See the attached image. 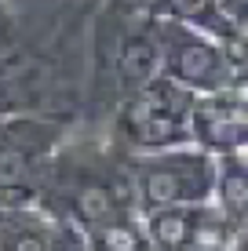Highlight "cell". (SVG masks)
Wrapping results in <instances>:
<instances>
[{
  "mask_svg": "<svg viewBox=\"0 0 248 251\" xmlns=\"http://www.w3.org/2000/svg\"><path fill=\"white\" fill-rule=\"evenodd\" d=\"M128 182H132V201L139 215L161 211V207L208 204L212 182H216V160L193 146L139 153V157H128Z\"/></svg>",
  "mask_w": 248,
  "mask_h": 251,
  "instance_id": "obj_6",
  "label": "cell"
},
{
  "mask_svg": "<svg viewBox=\"0 0 248 251\" xmlns=\"http://www.w3.org/2000/svg\"><path fill=\"white\" fill-rule=\"evenodd\" d=\"M113 4L142 15V19H153V22L193 25V29L208 33V37L223 40V44L248 37V25L230 19L223 7H219V0H113Z\"/></svg>",
  "mask_w": 248,
  "mask_h": 251,
  "instance_id": "obj_8",
  "label": "cell"
},
{
  "mask_svg": "<svg viewBox=\"0 0 248 251\" xmlns=\"http://www.w3.org/2000/svg\"><path fill=\"white\" fill-rule=\"evenodd\" d=\"M234 251H245V240H241V244H237V248H234Z\"/></svg>",
  "mask_w": 248,
  "mask_h": 251,
  "instance_id": "obj_14",
  "label": "cell"
},
{
  "mask_svg": "<svg viewBox=\"0 0 248 251\" xmlns=\"http://www.w3.org/2000/svg\"><path fill=\"white\" fill-rule=\"evenodd\" d=\"M0 251H51V219L40 207H0Z\"/></svg>",
  "mask_w": 248,
  "mask_h": 251,
  "instance_id": "obj_11",
  "label": "cell"
},
{
  "mask_svg": "<svg viewBox=\"0 0 248 251\" xmlns=\"http://www.w3.org/2000/svg\"><path fill=\"white\" fill-rule=\"evenodd\" d=\"M197 95L157 73L110 113V142L128 157L190 146V109Z\"/></svg>",
  "mask_w": 248,
  "mask_h": 251,
  "instance_id": "obj_2",
  "label": "cell"
},
{
  "mask_svg": "<svg viewBox=\"0 0 248 251\" xmlns=\"http://www.w3.org/2000/svg\"><path fill=\"white\" fill-rule=\"evenodd\" d=\"M157 62L168 80L183 84L193 95H219L226 88H245V40H223L179 22H153Z\"/></svg>",
  "mask_w": 248,
  "mask_h": 251,
  "instance_id": "obj_4",
  "label": "cell"
},
{
  "mask_svg": "<svg viewBox=\"0 0 248 251\" xmlns=\"http://www.w3.org/2000/svg\"><path fill=\"white\" fill-rule=\"evenodd\" d=\"M91 66L113 88V106L161 73L153 19L128 11L113 0H99L91 19Z\"/></svg>",
  "mask_w": 248,
  "mask_h": 251,
  "instance_id": "obj_3",
  "label": "cell"
},
{
  "mask_svg": "<svg viewBox=\"0 0 248 251\" xmlns=\"http://www.w3.org/2000/svg\"><path fill=\"white\" fill-rule=\"evenodd\" d=\"M84 244H88V251H150L139 211L113 215V219L84 229Z\"/></svg>",
  "mask_w": 248,
  "mask_h": 251,
  "instance_id": "obj_12",
  "label": "cell"
},
{
  "mask_svg": "<svg viewBox=\"0 0 248 251\" xmlns=\"http://www.w3.org/2000/svg\"><path fill=\"white\" fill-rule=\"evenodd\" d=\"M190 146L208 153L212 160L230 157V153H248V84L193 99Z\"/></svg>",
  "mask_w": 248,
  "mask_h": 251,
  "instance_id": "obj_7",
  "label": "cell"
},
{
  "mask_svg": "<svg viewBox=\"0 0 248 251\" xmlns=\"http://www.w3.org/2000/svg\"><path fill=\"white\" fill-rule=\"evenodd\" d=\"M201 211H204V204H193V207H161V211L139 215L150 251H190Z\"/></svg>",
  "mask_w": 248,
  "mask_h": 251,
  "instance_id": "obj_10",
  "label": "cell"
},
{
  "mask_svg": "<svg viewBox=\"0 0 248 251\" xmlns=\"http://www.w3.org/2000/svg\"><path fill=\"white\" fill-rule=\"evenodd\" d=\"M73 124L51 117H0V207H37L48 168Z\"/></svg>",
  "mask_w": 248,
  "mask_h": 251,
  "instance_id": "obj_5",
  "label": "cell"
},
{
  "mask_svg": "<svg viewBox=\"0 0 248 251\" xmlns=\"http://www.w3.org/2000/svg\"><path fill=\"white\" fill-rule=\"evenodd\" d=\"M37 207L51 219L77 226L81 233L113 215L135 211L132 182H128V153H121L113 142L70 135L48 168Z\"/></svg>",
  "mask_w": 248,
  "mask_h": 251,
  "instance_id": "obj_1",
  "label": "cell"
},
{
  "mask_svg": "<svg viewBox=\"0 0 248 251\" xmlns=\"http://www.w3.org/2000/svg\"><path fill=\"white\" fill-rule=\"evenodd\" d=\"M15 48V7L11 0H0V58Z\"/></svg>",
  "mask_w": 248,
  "mask_h": 251,
  "instance_id": "obj_13",
  "label": "cell"
},
{
  "mask_svg": "<svg viewBox=\"0 0 248 251\" xmlns=\"http://www.w3.org/2000/svg\"><path fill=\"white\" fill-rule=\"evenodd\" d=\"M208 204L237 233H245V226H248V157L245 153L216 157V182H212Z\"/></svg>",
  "mask_w": 248,
  "mask_h": 251,
  "instance_id": "obj_9",
  "label": "cell"
}]
</instances>
